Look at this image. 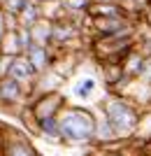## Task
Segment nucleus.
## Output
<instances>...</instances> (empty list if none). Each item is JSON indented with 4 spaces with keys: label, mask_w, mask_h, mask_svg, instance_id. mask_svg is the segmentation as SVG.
<instances>
[{
    "label": "nucleus",
    "mask_w": 151,
    "mask_h": 156,
    "mask_svg": "<svg viewBox=\"0 0 151 156\" xmlns=\"http://www.w3.org/2000/svg\"><path fill=\"white\" fill-rule=\"evenodd\" d=\"M60 135L70 142H91L98 133V121L88 110H65L63 117L58 119Z\"/></svg>",
    "instance_id": "1"
},
{
    "label": "nucleus",
    "mask_w": 151,
    "mask_h": 156,
    "mask_svg": "<svg viewBox=\"0 0 151 156\" xmlns=\"http://www.w3.org/2000/svg\"><path fill=\"white\" fill-rule=\"evenodd\" d=\"M9 156H33V151H30V147H23V144H16L12 149V154Z\"/></svg>",
    "instance_id": "5"
},
{
    "label": "nucleus",
    "mask_w": 151,
    "mask_h": 156,
    "mask_svg": "<svg viewBox=\"0 0 151 156\" xmlns=\"http://www.w3.org/2000/svg\"><path fill=\"white\" fill-rule=\"evenodd\" d=\"M12 75L16 79H28L33 75V65L28 63V61H14L12 63Z\"/></svg>",
    "instance_id": "4"
},
{
    "label": "nucleus",
    "mask_w": 151,
    "mask_h": 156,
    "mask_svg": "<svg viewBox=\"0 0 151 156\" xmlns=\"http://www.w3.org/2000/svg\"><path fill=\"white\" fill-rule=\"evenodd\" d=\"M95 89H98V79L93 77V75H86V77H81L79 82H74L72 93L79 100H86V98H91L93 93H95Z\"/></svg>",
    "instance_id": "3"
},
{
    "label": "nucleus",
    "mask_w": 151,
    "mask_h": 156,
    "mask_svg": "<svg viewBox=\"0 0 151 156\" xmlns=\"http://www.w3.org/2000/svg\"><path fill=\"white\" fill-rule=\"evenodd\" d=\"M44 54H42V49H33V65L35 68H42V65H44Z\"/></svg>",
    "instance_id": "6"
},
{
    "label": "nucleus",
    "mask_w": 151,
    "mask_h": 156,
    "mask_svg": "<svg viewBox=\"0 0 151 156\" xmlns=\"http://www.w3.org/2000/svg\"><path fill=\"white\" fill-rule=\"evenodd\" d=\"M105 119L109 121V126L114 128L118 137L135 133L139 124V114L135 110V105H130L123 98H109L105 103Z\"/></svg>",
    "instance_id": "2"
},
{
    "label": "nucleus",
    "mask_w": 151,
    "mask_h": 156,
    "mask_svg": "<svg viewBox=\"0 0 151 156\" xmlns=\"http://www.w3.org/2000/svg\"><path fill=\"white\" fill-rule=\"evenodd\" d=\"M146 54H149V56H151V40H149V42H146Z\"/></svg>",
    "instance_id": "7"
},
{
    "label": "nucleus",
    "mask_w": 151,
    "mask_h": 156,
    "mask_svg": "<svg viewBox=\"0 0 151 156\" xmlns=\"http://www.w3.org/2000/svg\"><path fill=\"white\" fill-rule=\"evenodd\" d=\"M109 156H118V154H109Z\"/></svg>",
    "instance_id": "8"
}]
</instances>
